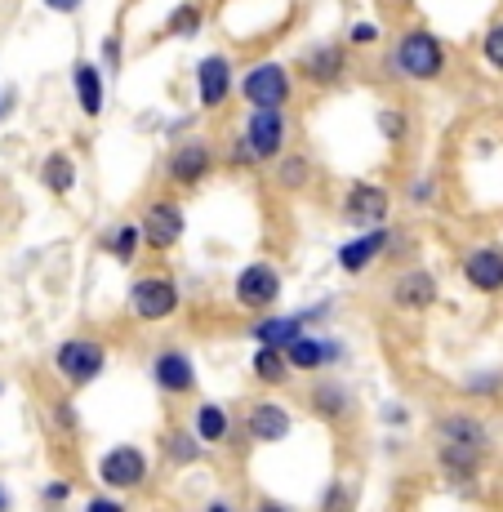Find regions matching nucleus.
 <instances>
[{"mask_svg": "<svg viewBox=\"0 0 503 512\" xmlns=\"http://www.w3.org/2000/svg\"><path fill=\"white\" fill-rule=\"evenodd\" d=\"M459 272L477 294H503V250L499 245H472L459 259Z\"/></svg>", "mask_w": 503, "mask_h": 512, "instance_id": "nucleus-20", "label": "nucleus"}, {"mask_svg": "<svg viewBox=\"0 0 503 512\" xmlns=\"http://www.w3.org/2000/svg\"><path fill=\"white\" fill-rule=\"evenodd\" d=\"M463 397H503V370H472L459 379Z\"/></svg>", "mask_w": 503, "mask_h": 512, "instance_id": "nucleus-33", "label": "nucleus"}, {"mask_svg": "<svg viewBox=\"0 0 503 512\" xmlns=\"http://www.w3.org/2000/svg\"><path fill=\"white\" fill-rule=\"evenodd\" d=\"M432 428H437V446L477 450V455H486L490 450V428L477 415H468V410H441Z\"/></svg>", "mask_w": 503, "mask_h": 512, "instance_id": "nucleus-18", "label": "nucleus"}, {"mask_svg": "<svg viewBox=\"0 0 503 512\" xmlns=\"http://www.w3.org/2000/svg\"><path fill=\"white\" fill-rule=\"evenodd\" d=\"M54 370H58V379H67L72 388H90L98 374L107 370V343L94 339V334H72V339L58 343Z\"/></svg>", "mask_w": 503, "mask_h": 512, "instance_id": "nucleus-3", "label": "nucleus"}, {"mask_svg": "<svg viewBox=\"0 0 503 512\" xmlns=\"http://www.w3.org/2000/svg\"><path fill=\"white\" fill-rule=\"evenodd\" d=\"M348 357V348H343V339H334V334H303L299 343H290L285 348V361H290V370L299 374H325L330 366H339V361Z\"/></svg>", "mask_w": 503, "mask_h": 512, "instance_id": "nucleus-15", "label": "nucleus"}, {"mask_svg": "<svg viewBox=\"0 0 503 512\" xmlns=\"http://www.w3.org/2000/svg\"><path fill=\"white\" fill-rule=\"evenodd\" d=\"M236 94L245 98L250 112H285L294 98V72L285 63H276V58H263L241 76Z\"/></svg>", "mask_w": 503, "mask_h": 512, "instance_id": "nucleus-2", "label": "nucleus"}, {"mask_svg": "<svg viewBox=\"0 0 503 512\" xmlns=\"http://www.w3.org/2000/svg\"><path fill=\"white\" fill-rule=\"evenodd\" d=\"M383 423H388V428H401V423H410V410L401 406V401H388V406H383V415H379Z\"/></svg>", "mask_w": 503, "mask_h": 512, "instance_id": "nucleus-41", "label": "nucleus"}, {"mask_svg": "<svg viewBox=\"0 0 503 512\" xmlns=\"http://www.w3.org/2000/svg\"><path fill=\"white\" fill-rule=\"evenodd\" d=\"M98 58H103V67H107V81H112V76H121V63H125L121 32H107L103 36V45H98Z\"/></svg>", "mask_w": 503, "mask_h": 512, "instance_id": "nucleus-35", "label": "nucleus"}, {"mask_svg": "<svg viewBox=\"0 0 503 512\" xmlns=\"http://www.w3.org/2000/svg\"><path fill=\"white\" fill-rule=\"evenodd\" d=\"M41 183L54 196H72V187H76V156L72 152H49L45 165H41Z\"/></svg>", "mask_w": 503, "mask_h": 512, "instance_id": "nucleus-28", "label": "nucleus"}, {"mask_svg": "<svg viewBox=\"0 0 503 512\" xmlns=\"http://www.w3.org/2000/svg\"><path fill=\"white\" fill-rule=\"evenodd\" d=\"M205 27V9L196 5V0H183V5L170 9V18H165V32L179 36V41H192V36H201Z\"/></svg>", "mask_w": 503, "mask_h": 512, "instance_id": "nucleus-29", "label": "nucleus"}, {"mask_svg": "<svg viewBox=\"0 0 503 512\" xmlns=\"http://www.w3.org/2000/svg\"><path fill=\"white\" fill-rule=\"evenodd\" d=\"M161 459L170 468H196L205 459V446H201V437L196 432H187V428H170L161 437Z\"/></svg>", "mask_w": 503, "mask_h": 512, "instance_id": "nucleus-25", "label": "nucleus"}, {"mask_svg": "<svg viewBox=\"0 0 503 512\" xmlns=\"http://www.w3.org/2000/svg\"><path fill=\"white\" fill-rule=\"evenodd\" d=\"M0 512H9V490L0 486Z\"/></svg>", "mask_w": 503, "mask_h": 512, "instance_id": "nucleus-46", "label": "nucleus"}, {"mask_svg": "<svg viewBox=\"0 0 503 512\" xmlns=\"http://www.w3.org/2000/svg\"><path fill=\"white\" fill-rule=\"evenodd\" d=\"M49 410H54V423H58V428H63V432H76V428H81V410H76V401L58 397Z\"/></svg>", "mask_w": 503, "mask_h": 512, "instance_id": "nucleus-37", "label": "nucleus"}, {"mask_svg": "<svg viewBox=\"0 0 503 512\" xmlns=\"http://www.w3.org/2000/svg\"><path fill=\"white\" fill-rule=\"evenodd\" d=\"M406 201L410 205H437V179H432V174H419V179H414L410 187H406Z\"/></svg>", "mask_w": 503, "mask_h": 512, "instance_id": "nucleus-36", "label": "nucleus"}, {"mask_svg": "<svg viewBox=\"0 0 503 512\" xmlns=\"http://www.w3.org/2000/svg\"><path fill=\"white\" fill-rule=\"evenodd\" d=\"M0 116H5V98H0Z\"/></svg>", "mask_w": 503, "mask_h": 512, "instance_id": "nucleus-47", "label": "nucleus"}, {"mask_svg": "<svg viewBox=\"0 0 503 512\" xmlns=\"http://www.w3.org/2000/svg\"><path fill=\"white\" fill-rule=\"evenodd\" d=\"M138 228H143V245H147V250H152V254H170L174 245L183 241V232H187V214H183L179 201L156 196V201H147Z\"/></svg>", "mask_w": 503, "mask_h": 512, "instance_id": "nucleus-9", "label": "nucleus"}, {"mask_svg": "<svg viewBox=\"0 0 503 512\" xmlns=\"http://www.w3.org/2000/svg\"><path fill=\"white\" fill-rule=\"evenodd\" d=\"M41 499H45V504H49V508H63V504H72V481H63V477L45 481Z\"/></svg>", "mask_w": 503, "mask_h": 512, "instance_id": "nucleus-38", "label": "nucleus"}, {"mask_svg": "<svg viewBox=\"0 0 503 512\" xmlns=\"http://www.w3.org/2000/svg\"><path fill=\"white\" fill-rule=\"evenodd\" d=\"M254 512H299V508H290L285 499H259V504H254Z\"/></svg>", "mask_w": 503, "mask_h": 512, "instance_id": "nucleus-44", "label": "nucleus"}, {"mask_svg": "<svg viewBox=\"0 0 503 512\" xmlns=\"http://www.w3.org/2000/svg\"><path fill=\"white\" fill-rule=\"evenodd\" d=\"M312 179V161L303 152H285L281 161H276V187H285V192H303Z\"/></svg>", "mask_w": 503, "mask_h": 512, "instance_id": "nucleus-30", "label": "nucleus"}, {"mask_svg": "<svg viewBox=\"0 0 503 512\" xmlns=\"http://www.w3.org/2000/svg\"><path fill=\"white\" fill-rule=\"evenodd\" d=\"M98 245H103V254H112L116 263H134L138 250H143V228H138V223H116V228L103 232Z\"/></svg>", "mask_w": 503, "mask_h": 512, "instance_id": "nucleus-26", "label": "nucleus"}, {"mask_svg": "<svg viewBox=\"0 0 503 512\" xmlns=\"http://www.w3.org/2000/svg\"><path fill=\"white\" fill-rule=\"evenodd\" d=\"M125 308H130L134 321H147V326L170 321L174 312H179V285H174V277H161V272H152V277H134L130 294H125Z\"/></svg>", "mask_w": 503, "mask_h": 512, "instance_id": "nucleus-6", "label": "nucleus"}, {"mask_svg": "<svg viewBox=\"0 0 503 512\" xmlns=\"http://www.w3.org/2000/svg\"><path fill=\"white\" fill-rule=\"evenodd\" d=\"M481 58H486L490 72L503 76V18H499V23H490L486 36H481Z\"/></svg>", "mask_w": 503, "mask_h": 512, "instance_id": "nucleus-34", "label": "nucleus"}, {"mask_svg": "<svg viewBox=\"0 0 503 512\" xmlns=\"http://www.w3.org/2000/svg\"><path fill=\"white\" fill-rule=\"evenodd\" d=\"M357 486L352 481H330V486L321 490V504H317V512H357Z\"/></svg>", "mask_w": 503, "mask_h": 512, "instance_id": "nucleus-32", "label": "nucleus"}, {"mask_svg": "<svg viewBox=\"0 0 503 512\" xmlns=\"http://www.w3.org/2000/svg\"><path fill=\"white\" fill-rule=\"evenodd\" d=\"M250 374L263 383V388H281V383H290V361H285V352L276 348H254L250 352Z\"/></svg>", "mask_w": 503, "mask_h": 512, "instance_id": "nucleus-27", "label": "nucleus"}, {"mask_svg": "<svg viewBox=\"0 0 503 512\" xmlns=\"http://www.w3.org/2000/svg\"><path fill=\"white\" fill-rule=\"evenodd\" d=\"M214 165H219V156L205 139H179L165 156V179L174 187H201L214 174Z\"/></svg>", "mask_w": 503, "mask_h": 512, "instance_id": "nucleus-11", "label": "nucleus"}, {"mask_svg": "<svg viewBox=\"0 0 503 512\" xmlns=\"http://www.w3.org/2000/svg\"><path fill=\"white\" fill-rule=\"evenodd\" d=\"M85 512H130V508H125L116 495H94L90 504H85Z\"/></svg>", "mask_w": 503, "mask_h": 512, "instance_id": "nucleus-42", "label": "nucleus"}, {"mask_svg": "<svg viewBox=\"0 0 503 512\" xmlns=\"http://www.w3.org/2000/svg\"><path fill=\"white\" fill-rule=\"evenodd\" d=\"M192 432L201 437V446H223V441L232 437V410L219 406V401H201V406L192 410Z\"/></svg>", "mask_w": 503, "mask_h": 512, "instance_id": "nucleus-24", "label": "nucleus"}, {"mask_svg": "<svg viewBox=\"0 0 503 512\" xmlns=\"http://www.w3.org/2000/svg\"><path fill=\"white\" fill-rule=\"evenodd\" d=\"M152 383H156V392H165V397H192L196 392V361L187 357L183 348H161L152 357Z\"/></svg>", "mask_w": 503, "mask_h": 512, "instance_id": "nucleus-17", "label": "nucleus"}, {"mask_svg": "<svg viewBox=\"0 0 503 512\" xmlns=\"http://www.w3.org/2000/svg\"><path fill=\"white\" fill-rule=\"evenodd\" d=\"M72 94H76V107H81L85 116H103L107 107V76L98 63H76L72 67Z\"/></svg>", "mask_w": 503, "mask_h": 512, "instance_id": "nucleus-22", "label": "nucleus"}, {"mask_svg": "<svg viewBox=\"0 0 503 512\" xmlns=\"http://www.w3.org/2000/svg\"><path fill=\"white\" fill-rule=\"evenodd\" d=\"M308 410L321 423H348L352 410H357V397H352V388L343 379H317L308 388Z\"/></svg>", "mask_w": 503, "mask_h": 512, "instance_id": "nucleus-21", "label": "nucleus"}, {"mask_svg": "<svg viewBox=\"0 0 503 512\" xmlns=\"http://www.w3.org/2000/svg\"><path fill=\"white\" fill-rule=\"evenodd\" d=\"M450 67V49L441 41L437 32H428V27H410V32L397 36V45H392V58H388V72H397L401 81H441Z\"/></svg>", "mask_w": 503, "mask_h": 512, "instance_id": "nucleus-1", "label": "nucleus"}, {"mask_svg": "<svg viewBox=\"0 0 503 512\" xmlns=\"http://www.w3.org/2000/svg\"><path fill=\"white\" fill-rule=\"evenodd\" d=\"M98 481H103L107 490H143L147 477H152V459H147L143 446H134V441H116V446H107L103 455H98Z\"/></svg>", "mask_w": 503, "mask_h": 512, "instance_id": "nucleus-4", "label": "nucleus"}, {"mask_svg": "<svg viewBox=\"0 0 503 512\" xmlns=\"http://www.w3.org/2000/svg\"><path fill=\"white\" fill-rule=\"evenodd\" d=\"M392 228H370V232H357L348 236V241L334 250V259H339V272H348V277H361V272H370L374 263L383 259V254L392 250Z\"/></svg>", "mask_w": 503, "mask_h": 512, "instance_id": "nucleus-16", "label": "nucleus"}, {"mask_svg": "<svg viewBox=\"0 0 503 512\" xmlns=\"http://www.w3.org/2000/svg\"><path fill=\"white\" fill-rule=\"evenodd\" d=\"M294 67H299V76L308 85H317V90H334V85L348 76V49H343L339 41H317V45L299 49Z\"/></svg>", "mask_w": 503, "mask_h": 512, "instance_id": "nucleus-13", "label": "nucleus"}, {"mask_svg": "<svg viewBox=\"0 0 503 512\" xmlns=\"http://www.w3.org/2000/svg\"><path fill=\"white\" fill-rule=\"evenodd\" d=\"M232 299H236V308H245L250 317H268L276 308V299H281V268L268 259L245 263L232 281Z\"/></svg>", "mask_w": 503, "mask_h": 512, "instance_id": "nucleus-5", "label": "nucleus"}, {"mask_svg": "<svg viewBox=\"0 0 503 512\" xmlns=\"http://www.w3.org/2000/svg\"><path fill=\"white\" fill-rule=\"evenodd\" d=\"M437 468L450 486L459 490H472L481 481V468H486V455L477 450H455V446H437Z\"/></svg>", "mask_w": 503, "mask_h": 512, "instance_id": "nucleus-23", "label": "nucleus"}, {"mask_svg": "<svg viewBox=\"0 0 503 512\" xmlns=\"http://www.w3.org/2000/svg\"><path fill=\"white\" fill-rule=\"evenodd\" d=\"M325 317H330V303H312V308H303V312H268V317H259L250 326V339L259 343V348L285 352L290 343H299L303 334H308L312 321H325Z\"/></svg>", "mask_w": 503, "mask_h": 512, "instance_id": "nucleus-8", "label": "nucleus"}, {"mask_svg": "<svg viewBox=\"0 0 503 512\" xmlns=\"http://www.w3.org/2000/svg\"><path fill=\"white\" fill-rule=\"evenodd\" d=\"M205 512H236L228 499H210V504H205Z\"/></svg>", "mask_w": 503, "mask_h": 512, "instance_id": "nucleus-45", "label": "nucleus"}, {"mask_svg": "<svg viewBox=\"0 0 503 512\" xmlns=\"http://www.w3.org/2000/svg\"><path fill=\"white\" fill-rule=\"evenodd\" d=\"M388 299L397 312H428L432 303L441 299V281H437V272H428V268H406L392 281Z\"/></svg>", "mask_w": 503, "mask_h": 512, "instance_id": "nucleus-19", "label": "nucleus"}, {"mask_svg": "<svg viewBox=\"0 0 503 512\" xmlns=\"http://www.w3.org/2000/svg\"><path fill=\"white\" fill-rule=\"evenodd\" d=\"M374 41H379V27H374L370 18H357V23L348 27V45L361 49V45H374Z\"/></svg>", "mask_w": 503, "mask_h": 512, "instance_id": "nucleus-40", "label": "nucleus"}, {"mask_svg": "<svg viewBox=\"0 0 503 512\" xmlns=\"http://www.w3.org/2000/svg\"><path fill=\"white\" fill-rule=\"evenodd\" d=\"M85 0H45V9H54V14H81Z\"/></svg>", "mask_w": 503, "mask_h": 512, "instance_id": "nucleus-43", "label": "nucleus"}, {"mask_svg": "<svg viewBox=\"0 0 503 512\" xmlns=\"http://www.w3.org/2000/svg\"><path fill=\"white\" fill-rule=\"evenodd\" d=\"M228 165H232V170H254V165H259V161H254V152H250V143L241 139V130H236V139L228 147Z\"/></svg>", "mask_w": 503, "mask_h": 512, "instance_id": "nucleus-39", "label": "nucleus"}, {"mask_svg": "<svg viewBox=\"0 0 503 512\" xmlns=\"http://www.w3.org/2000/svg\"><path fill=\"white\" fill-rule=\"evenodd\" d=\"M388 210H392V192L383 183L357 179V183L343 187L339 214H343V223H348V228H357V232L383 228V223H388Z\"/></svg>", "mask_w": 503, "mask_h": 512, "instance_id": "nucleus-7", "label": "nucleus"}, {"mask_svg": "<svg viewBox=\"0 0 503 512\" xmlns=\"http://www.w3.org/2000/svg\"><path fill=\"white\" fill-rule=\"evenodd\" d=\"M241 139L250 143V152L259 165L281 161L285 143H290V112H250L241 125Z\"/></svg>", "mask_w": 503, "mask_h": 512, "instance_id": "nucleus-12", "label": "nucleus"}, {"mask_svg": "<svg viewBox=\"0 0 503 512\" xmlns=\"http://www.w3.org/2000/svg\"><path fill=\"white\" fill-rule=\"evenodd\" d=\"M374 130H379L388 143H406L410 139V112L406 107H379V112H374Z\"/></svg>", "mask_w": 503, "mask_h": 512, "instance_id": "nucleus-31", "label": "nucleus"}, {"mask_svg": "<svg viewBox=\"0 0 503 512\" xmlns=\"http://www.w3.org/2000/svg\"><path fill=\"white\" fill-rule=\"evenodd\" d=\"M241 428H245V441H254V446H276V441H285L294 432V415L285 401L263 397V401H250Z\"/></svg>", "mask_w": 503, "mask_h": 512, "instance_id": "nucleus-14", "label": "nucleus"}, {"mask_svg": "<svg viewBox=\"0 0 503 512\" xmlns=\"http://www.w3.org/2000/svg\"><path fill=\"white\" fill-rule=\"evenodd\" d=\"M196 107L201 112H219V107H228V98L236 94V67H232V58L228 54H205V58H196Z\"/></svg>", "mask_w": 503, "mask_h": 512, "instance_id": "nucleus-10", "label": "nucleus"}]
</instances>
